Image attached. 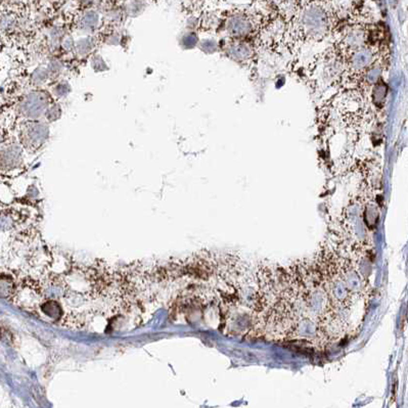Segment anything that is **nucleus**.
Masks as SVG:
<instances>
[{"instance_id": "1", "label": "nucleus", "mask_w": 408, "mask_h": 408, "mask_svg": "<svg viewBox=\"0 0 408 408\" xmlns=\"http://www.w3.org/2000/svg\"><path fill=\"white\" fill-rule=\"evenodd\" d=\"M50 104L51 103L47 94L41 90H34L22 98L18 110L27 120L36 121V120L44 117L46 110Z\"/></svg>"}, {"instance_id": "2", "label": "nucleus", "mask_w": 408, "mask_h": 408, "mask_svg": "<svg viewBox=\"0 0 408 408\" xmlns=\"http://www.w3.org/2000/svg\"><path fill=\"white\" fill-rule=\"evenodd\" d=\"M301 25L303 31L311 37L322 35L327 31L329 25L327 13L321 7L313 5L304 12Z\"/></svg>"}, {"instance_id": "3", "label": "nucleus", "mask_w": 408, "mask_h": 408, "mask_svg": "<svg viewBox=\"0 0 408 408\" xmlns=\"http://www.w3.org/2000/svg\"><path fill=\"white\" fill-rule=\"evenodd\" d=\"M49 134L50 131L47 124L38 120L30 121L24 128L23 142L29 150H38L47 141Z\"/></svg>"}, {"instance_id": "4", "label": "nucleus", "mask_w": 408, "mask_h": 408, "mask_svg": "<svg viewBox=\"0 0 408 408\" xmlns=\"http://www.w3.org/2000/svg\"><path fill=\"white\" fill-rule=\"evenodd\" d=\"M36 313L38 316H41L46 320L52 321V322H59V321H62L63 317L64 309H63V303H61L60 300L43 299L39 305L38 309H37Z\"/></svg>"}, {"instance_id": "5", "label": "nucleus", "mask_w": 408, "mask_h": 408, "mask_svg": "<svg viewBox=\"0 0 408 408\" xmlns=\"http://www.w3.org/2000/svg\"><path fill=\"white\" fill-rule=\"evenodd\" d=\"M23 160V148L17 144H12L0 153V168L3 170L14 169Z\"/></svg>"}, {"instance_id": "6", "label": "nucleus", "mask_w": 408, "mask_h": 408, "mask_svg": "<svg viewBox=\"0 0 408 408\" xmlns=\"http://www.w3.org/2000/svg\"><path fill=\"white\" fill-rule=\"evenodd\" d=\"M228 31L236 37L246 36L252 31V23L245 15H235L228 22Z\"/></svg>"}, {"instance_id": "7", "label": "nucleus", "mask_w": 408, "mask_h": 408, "mask_svg": "<svg viewBox=\"0 0 408 408\" xmlns=\"http://www.w3.org/2000/svg\"><path fill=\"white\" fill-rule=\"evenodd\" d=\"M373 61V53L367 48L357 49L350 60V66L354 71L366 69Z\"/></svg>"}, {"instance_id": "8", "label": "nucleus", "mask_w": 408, "mask_h": 408, "mask_svg": "<svg viewBox=\"0 0 408 408\" xmlns=\"http://www.w3.org/2000/svg\"><path fill=\"white\" fill-rule=\"evenodd\" d=\"M99 25V15L95 11H87L83 14L78 22V28L82 32L94 33Z\"/></svg>"}, {"instance_id": "9", "label": "nucleus", "mask_w": 408, "mask_h": 408, "mask_svg": "<svg viewBox=\"0 0 408 408\" xmlns=\"http://www.w3.org/2000/svg\"><path fill=\"white\" fill-rule=\"evenodd\" d=\"M95 47V40L94 37L91 36H87V37H83V38H80L78 41L75 42V47H74V50H75L76 54L78 57H86L87 54H89L94 48Z\"/></svg>"}, {"instance_id": "10", "label": "nucleus", "mask_w": 408, "mask_h": 408, "mask_svg": "<svg viewBox=\"0 0 408 408\" xmlns=\"http://www.w3.org/2000/svg\"><path fill=\"white\" fill-rule=\"evenodd\" d=\"M17 282L11 274L0 273V296L13 297Z\"/></svg>"}, {"instance_id": "11", "label": "nucleus", "mask_w": 408, "mask_h": 408, "mask_svg": "<svg viewBox=\"0 0 408 408\" xmlns=\"http://www.w3.org/2000/svg\"><path fill=\"white\" fill-rule=\"evenodd\" d=\"M363 40H364V36H363L362 32L356 30V31H353V32H350L346 36L345 43L347 45V47H349V48L358 49L360 47V45L362 44Z\"/></svg>"}, {"instance_id": "12", "label": "nucleus", "mask_w": 408, "mask_h": 408, "mask_svg": "<svg viewBox=\"0 0 408 408\" xmlns=\"http://www.w3.org/2000/svg\"><path fill=\"white\" fill-rule=\"evenodd\" d=\"M50 77V74L46 67H38L37 68L31 75V81L33 84L36 86H39L44 84V83L48 80Z\"/></svg>"}, {"instance_id": "13", "label": "nucleus", "mask_w": 408, "mask_h": 408, "mask_svg": "<svg viewBox=\"0 0 408 408\" xmlns=\"http://www.w3.org/2000/svg\"><path fill=\"white\" fill-rule=\"evenodd\" d=\"M71 92V86L67 81H61L52 89L53 96L57 98H64L67 97Z\"/></svg>"}, {"instance_id": "14", "label": "nucleus", "mask_w": 408, "mask_h": 408, "mask_svg": "<svg viewBox=\"0 0 408 408\" xmlns=\"http://www.w3.org/2000/svg\"><path fill=\"white\" fill-rule=\"evenodd\" d=\"M62 116V109L58 104H50V106L46 110L44 118L47 120V122H54Z\"/></svg>"}, {"instance_id": "15", "label": "nucleus", "mask_w": 408, "mask_h": 408, "mask_svg": "<svg viewBox=\"0 0 408 408\" xmlns=\"http://www.w3.org/2000/svg\"><path fill=\"white\" fill-rule=\"evenodd\" d=\"M376 87L377 88L375 89V92H374V98H375L376 104L383 105L386 98V92H387L386 86L381 84V85H377Z\"/></svg>"}, {"instance_id": "16", "label": "nucleus", "mask_w": 408, "mask_h": 408, "mask_svg": "<svg viewBox=\"0 0 408 408\" xmlns=\"http://www.w3.org/2000/svg\"><path fill=\"white\" fill-rule=\"evenodd\" d=\"M91 64H92V68H94V70L96 72H104L108 69L106 62L104 61L103 58L100 57V55H94L91 60Z\"/></svg>"}, {"instance_id": "17", "label": "nucleus", "mask_w": 408, "mask_h": 408, "mask_svg": "<svg viewBox=\"0 0 408 408\" xmlns=\"http://www.w3.org/2000/svg\"><path fill=\"white\" fill-rule=\"evenodd\" d=\"M46 68H47L50 75H57L63 70V64L59 61H51Z\"/></svg>"}, {"instance_id": "18", "label": "nucleus", "mask_w": 408, "mask_h": 408, "mask_svg": "<svg viewBox=\"0 0 408 408\" xmlns=\"http://www.w3.org/2000/svg\"><path fill=\"white\" fill-rule=\"evenodd\" d=\"M62 47L66 51H71L74 49V47H75V41L72 39V37L66 36L62 40Z\"/></svg>"}, {"instance_id": "19", "label": "nucleus", "mask_w": 408, "mask_h": 408, "mask_svg": "<svg viewBox=\"0 0 408 408\" xmlns=\"http://www.w3.org/2000/svg\"><path fill=\"white\" fill-rule=\"evenodd\" d=\"M236 46H237V47H234V49H233L234 54H235L238 59L246 58L247 55L249 54V49L247 47H245L246 45L240 44V45H236Z\"/></svg>"}, {"instance_id": "20", "label": "nucleus", "mask_w": 408, "mask_h": 408, "mask_svg": "<svg viewBox=\"0 0 408 408\" xmlns=\"http://www.w3.org/2000/svg\"><path fill=\"white\" fill-rule=\"evenodd\" d=\"M379 70L378 69H372L368 73H367V76H366V81L369 83V84H373V83L377 81V78L379 77Z\"/></svg>"}, {"instance_id": "21", "label": "nucleus", "mask_w": 408, "mask_h": 408, "mask_svg": "<svg viewBox=\"0 0 408 408\" xmlns=\"http://www.w3.org/2000/svg\"><path fill=\"white\" fill-rule=\"evenodd\" d=\"M78 1L82 6H84V7H88L94 3V0H78Z\"/></svg>"}]
</instances>
